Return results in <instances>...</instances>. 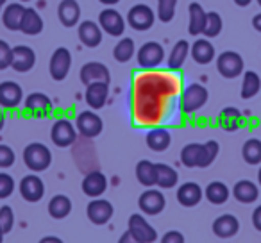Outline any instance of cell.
Masks as SVG:
<instances>
[{
    "label": "cell",
    "mask_w": 261,
    "mask_h": 243,
    "mask_svg": "<svg viewBox=\"0 0 261 243\" xmlns=\"http://www.w3.org/2000/svg\"><path fill=\"white\" fill-rule=\"evenodd\" d=\"M23 163L33 172H45L52 163V152L47 145L40 142L29 143L23 149Z\"/></svg>",
    "instance_id": "obj_1"
},
{
    "label": "cell",
    "mask_w": 261,
    "mask_h": 243,
    "mask_svg": "<svg viewBox=\"0 0 261 243\" xmlns=\"http://www.w3.org/2000/svg\"><path fill=\"white\" fill-rule=\"evenodd\" d=\"M207 90L199 83H193V84H188V86L182 90L181 93V111L182 113H195L202 107L204 104L207 102Z\"/></svg>",
    "instance_id": "obj_2"
},
{
    "label": "cell",
    "mask_w": 261,
    "mask_h": 243,
    "mask_svg": "<svg viewBox=\"0 0 261 243\" xmlns=\"http://www.w3.org/2000/svg\"><path fill=\"white\" fill-rule=\"evenodd\" d=\"M243 59L238 52L225 50L217 58V70L224 79H236L243 73Z\"/></svg>",
    "instance_id": "obj_3"
},
{
    "label": "cell",
    "mask_w": 261,
    "mask_h": 243,
    "mask_svg": "<svg viewBox=\"0 0 261 243\" xmlns=\"http://www.w3.org/2000/svg\"><path fill=\"white\" fill-rule=\"evenodd\" d=\"M50 140L56 147L59 149H66V147L73 145L77 140V129L75 125L66 118H59L58 122H54L50 129Z\"/></svg>",
    "instance_id": "obj_4"
},
{
    "label": "cell",
    "mask_w": 261,
    "mask_h": 243,
    "mask_svg": "<svg viewBox=\"0 0 261 243\" xmlns=\"http://www.w3.org/2000/svg\"><path fill=\"white\" fill-rule=\"evenodd\" d=\"M156 22V13L149 8L147 4H136L129 9L127 13V23L130 25V29L135 31H149Z\"/></svg>",
    "instance_id": "obj_5"
},
{
    "label": "cell",
    "mask_w": 261,
    "mask_h": 243,
    "mask_svg": "<svg viewBox=\"0 0 261 243\" xmlns=\"http://www.w3.org/2000/svg\"><path fill=\"white\" fill-rule=\"evenodd\" d=\"M127 231L135 236L140 243H154L158 239V232L149 222L145 220V217L140 213H135L129 217L127 222Z\"/></svg>",
    "instance_id": "obj_6"
},
{
    "label": "cell",
    "mask_w": 261,
    "mask_h": 243,
    "mask_svg": "<svg viewBox=\"0 0 261 243\" xmlns=\"http://www.w3.org/2000/svg\"><path fill=\"white\" fill-rule=\"evenodd\" d=\"M70 66H72V54L66 47H59L50 56V63H48V72L50 77L58 83L66 79L70 73Z\"/></svg>",
    "instance_id": "obj_7"
},
{
    "label": "cell",
    "mask_w": 261,
    "mask_h": 243,
    "mask_svg": "<svg viewBox=\"0 0 261 243\" xmlns=\"http://www.w3.org/2000/svg\"><path fill=\"white\" fill-rule=\"evenodd\" d=\"M75 129L84 138H97L104 129V122L95 111H83L75 118Z\"/></svg>",
    "instance_id": "obj_8"
},
{
    "label": "cell",
    "mask_w": 261,
    "mask_h": 243,
    "mask_svg": "<svg viewBox=\"0 0 261 243\" xmlns=\"http://www.w3.org/2000/svg\"><path fill=\"white\" fill-rule=\"evenodd\" d=\"M136 59H138V65L142 68H156L163 63L165 50L158 41H147L136 52Z\"/></svg>",
    "instance_id": "obj_9"
},
{
    "label": "cell",
    "mask_w": 261,
    "mask_h": 243,
    "mask_svg": "<svg viewBox=\"0 0 261 243\" xmlns=\"http://www.w3.org/2000/svg\"><path fill=\"white\" fill-rule=\"evenodd\" d=\"M167 206V199L160 190H152L149 188L147 192H143L138 199V207L142 213L149 214V217H156Z\"/></svg>",
    "instance_id": "obj_10"
},
{
    "label": "cell",
    "mask_w": 261,
    "mask_h": 243,
    "mask_svg": "<svg viewBox=\"0 0 261 243\" xmlns=\"http://www.w3.org/2000/svg\"><path fill=\"white\" fill-rule=\"evenodd\" d=\"M113 213H115V207L109 200L106 199H93L86 207V214L88 220L95 225H106L109 220H111Z\"/></svg>",
    "instance_id": "obj_11"
},
{
    "label": "cell",
    "mask_w": 261,
    "mask_h": 243,
    "mask_svg": "<svg viewBox=\"0 0 261 243\" xmlns=\"http://www.w3.org/2000/svg\"><path fill=\"white\" fill-rule=\"evenodd\" d=\"M98 25L109 36H122L125 31V20L116 9L108 8L98 15Z\"/></svg>",
    "instance_id": "obj_12"
},
{
    "label": "cell",
    "mask_w": 261,
    "mask_h": 243,
    "mask_svg": "<svg viewBox=\"0 0 261 243\" xmlns=\"http://www.w3.org/2000/svg\"><path fill=\"white\" fill-rule=\"evenodd\" d=\"M79 79L84 86H88V84H91V83L109 84L111 73H109V68L106 65H102V63H98V61H90V63H86V65H83V68H81V72H79Z\"/></svg>",
    "instance_id": "obj_13"
},
{
    "label": "cell",
    "mask_w": 261,
    "mask_h": 243,
    "mask_svg": "<svg viewBox=\"0 0 261 243\" xmlns=\"http://www.w3.org/2000/svg\"><path fill=\"white\" fill-rule=\"evenodd\" d=\"M20 195L27 202H40L45 195V184L36 174H29L20 181Z\"/></svg>",
    "instance_id": "obj_14"
},
{
    "label": "cell",
    "mask_w": 261,
    "mask_h": 243,
    "mask_svg": "<svg viewBox=\"0 0 261 243\" xmlns=\"http://www.w3.org/2000/svg\"><path fill=\"white\" fill-rule=\"evenodd\" d=\"M36 65V52L27 45H16L13 47L11 68L18 73H25L34 68Z\"/></svg>",
    "instance_id": "obj_15"
},
{
    "label": "cell",
    "mask_w": 261,
    "mask_h": 243,
    "mask_svg": "<svg viewBox=\"0 0 261 243\" xmlns=\"http://www.w3.org/2000/svg\"><path fill=\"white\" fill-rule=\"evenodd\" d=\"M52 109H54V105H52L50 97L45 93L34 91V93H31L29 97L25 98V111H27V115H31V116L45 118V116L50 115Z\"/></svg>",
    "instance_id": "obj_16"
},
{
    "label": "cell",
    "mask_w": 261,
    "mask_h": 243,
    "mask_svg": "<svg viewBox=\"0 0 261 243\" xmlns=\"http://www.w3.org/2000/svg\"><path fill=\"white\" fill-rule=\"evenodd\" d=\"M22 100H23V90L18 83H13V80L0 83V107L15 109L22 104Z\"/></svg>",
    "instance_id": "obj_17"
},
{
    "label": "cell",
    "mask_w": 261,
    "mask_h": 243,
    "mask_svg": "<svg viewBox=\"0 0 261 243\" xmlns=\"http://www.w3.org/2000/svg\"><path fill=\"white\" fill-rule=\"evenodd\" d=\"M81 188H83V193L86 197L97 199V197H100L102 193L108 190V177L98 170L90 172V174L83 179V182H81Z\"/></svg>",
    "instance_id": "obj_18"
},
{
    "label": "cell",
    "mask_w": 261,
    "mask_h": 243,
    "mask_svg": "<svg viewBox=\"0 0 261 243\" xmlns=\"http://www.w3.org/2000/svg\"><path fill=\"white\" fill-rule=\"evenodd\" d=\"M211 229H213L215 236H218V238H232V236L238 234L240 231V222L238 218L234 217V214L231 213H225V214H220L218 218H215L213 225H211Z\"/></svg>",
    "instance_id": "obj_19"
},
{
    "label": "cell",
    "mask_w": 261,
    "mask_h": 243,
    "mask_svg": "<svg viewBox=\"0 0 261 243\" xmlns=\"http://www.w3.org/2000/svg\"><path fill=\"white\" fill-rule=\"evenodd\" d=\"M77 34H79V40L84 47L88 48H95L102 43V29L98 23L91 22V20H84V22L79 23V29H77Z\"/></svg>",
    "instance_id": "obj_20"
},
{
    "label": "cell",
    "mask_w": 261,
    "mask_h": 243,
    "mask_svg": "<svg viewBox=\"0 0 261 243\" xmlns=\"http://www.w3.org/2000/svg\"><path fill=\"white\" fill-rule=\"evenodd\" d=\"M109 97V84L106 83H91L86 86L84 100L91 109H102Z\"/></svg>",
    "instance_id": "obj_21"
},
{
    "label": "cell",
    "mask_w": 261,
    "mask_h": 243,
    "mask_svg": "<svg viewBox=\"0 0 261 243\" xmlns=\"http://www.w3.org/2000/svg\"><path fill=\"white\" fill-rule=\"evenodd\" d=\"M58 18L61 25L73 27L81 20V6L77 0H61L58 6Z\"/></svg>",
    "instance_id": "obj_22"
},
{
    "label": "cell",
    "mask_w": 261,
    "mask_h": 243,
    "mask_svg": "<svg viewBox=\"0 0 261 243\" xmlns=\"http://www.w3.org/2000/svg\"><path fill=\"white\" fill-rule=\"evenodd\" d=\"M177 202L185 207H193L202 200V188H200L197 182H185L177 188Z\"/></svg>",
    "instance_id": "obj_23"
},
{
    "label": "cell",
    "mask_w": 261,
    "mask_h": 243,
    "mask_svg": "<svg viewBox=\"0 0 261 243\" xmlns=\"http://www.w3.org/2000/svg\"><path fill=\"white\" fill-rule=\"evenodd\" d=\"M232 197L242 204H252L259 197V188L256 182L249 181V179H242L232 186Z\"/></svg>",
    "instance_id": "obj_24"
},
{
    "label": "cell",
    "mask_w": 261,
    "mask_h": 243,
    "mask_svg": "<svg viewBox=\"0 0 261 243\" xmlns=\"http://www.w3.org/2000/svg\"><path fill=\"white\" fill-rule=\"evenodd\" d=\"M190 56L197 65H210L217 54L210 40H197L193 45H190Z\"/></svg>",
    "instance_id": "obj_25"
},
{
    "label": "cell",
    "mask_w": 261,
    "mask_h": 243,
    "mask_svg": "<svg viewBox=\"0 0 261 243\" xmlns=\"http://www.w3.org/2000/svg\"><path fill=\"white\" fill-rule=\"evenodd\" d=\"M145 142H147V147H149L150 150H154V152H165V150L170 147L172 136L167 129L156 127V129H152V131L147 132Z\"/></svg>",
    "instance_id": "obj_26"
},
{
    "label": "cell",
    "mask_w": 261,
    "mask_h": 243,
    "mask_svg": "<svg viewBox=\"0 0 261 243\" xmlns=\"http://www.w3.org/2000/svg\"><path fill=\"white\" fill-rule=\"evenodd\" d=\"M45 23H43V18L40 16V13L36 9H27L25 8V13H23V18H22V23H20V31L27 36H38V34L43 31Z\"/></svg>",
    "instance_id": "obj_27"
},
{
    "label": "cell",
    "mask_w": 261,
    "mask_h": 243,
    "mask_svg": "<svg viewBox=\"0 0 261 243\" xmlns=\"http://www.w3.org/2000/svg\"><path fill=\"white\" fill-rule=\"evenodd\" d=\"M218 124L224 131L227 132H234L242 127L243 124V115L240 109L236 107H224L218 115Z\"/></svg>",
    "instance_id": "obj_28"
},
{
    "label": "cell",
    "mask_w": 261,
    "mask_h": 243,
    "mask_svg": "<svg viewBox=\"0 0 261 243\" xmlns=\"http://www.w3.org/2000/svg\"><path fill=\"white\" fill-rule=\"evenodd\" d=\"M188 15H190L188 33L192 34V36H199V34H202L207 11H204V8L199 4V2H192L190 8H188Z\"/></svg>",
    "instance_id": "obj_29"
},
{
    "label": "cell",
    "mask_w": 261,
    "mask_h": 243,
    "mask_svg": "<svg viewBox=\"0 0 261 243\" xmlns=\"http://www.w3.org/2000/svg\"><path fill=\"white\" fill-rule=\"evenodd\" d=\"M179 174L175 168L167 163H156V186L163 190H170L177 184Z\"/></svg>",
    "instance_id": "obj_30"
},
{
    "label": "cell",
    "mask_w": 261,
    "mask_h": 243,
    "mask_svg": "<svg viewBox=\"0 0 261 243\" xmlns=\"http://www.w3.org/2000/svg\"><path fill=\"white\" fill-rule=\"evenodd\" d=\"M23 13H25V8L18 2L15 4H9L8 8L2 11V23H4L6 29L9 31H20V23H22Z\"/></svg>",
    "instance_id": "obj_31"
},
{
    "label": "cell",
    "mask_w": 261,
    "mask_h": 243,
    "mask_svg": "<svg viewBox=\"0 0 261 243\" xmlns=\"http://www.w3.org/2000/svg\"><path fill=\"white\" fill-rule=\"evenodd\" d=\"M48 214L56 220H63L72 213V200L66 195H54L48 202Z\"/></svg>",
    "instance_id": "obj_32"
},
{
    "label": "cell",
    "mask_w": 261,
    "mask_h": 243,
    "mask_svg": "<svg viewBox=\"0 0 261 243\" xmlns=\"http://www.w3.org/2000/svg\"><path fill=\"white\" fill-rule=\"evenodd\" d=\"M229 195H231V192H229L227 184H224L222 181L210 182V184L206 186V190H204V197H206L211 204H215V206L225 204L229 200Z\"/></svg>",
    "instance_id": "obj_33"
},
{
    "label": "cell",
    "mask_w": 261,
    "mask_h": 243,
    "mask_svg": "<svg viewBox=\"0 0 261 243\" xmlns=\"http://www.w3.org/2000/svg\"><path fill=\"white\" fill-rule=\"evenodd\" d=\"M136 179L145 188L156 186V163L149 159H142L136 165Z\"/></svg>",
    "instance_id": "obj_34"
},
{
    "label": "cell",
    "mask_w": 261,
    "mask_h": 243,
    "mask_svg": "<svg viewBox=\"0 0 261 243\" xmlns=\"http://www.w3.org/2000/svg\"><path fill=\"white\" fill-rule=\"evenodd\" d=\"M261 90V79L259 75H257L256 72H252V70H247L245 73H243V83H242V98L243 100H249V98L256 97L257 93H259Z\"/></svg>",
    "instance_id": "obj_35"
},
{
    "label": "cell",
    "mask_w": 261,
    "mask_h": 243,
    "mask_svg": "<svg viewBox=\"0 0 261 243\" xmlns=\"http://www.w3.org/2000/svg\"><path fill=\"white\" fill-rule=\"evenodd\" d=\"M188 54H190V43L186 40H179L170 52V58H168V68L170 70L182 68V65H185Z\"/></svg>",
    "instance_id": "obj_36"
},
{
    "label": "cell",
    "mask_w": 261,
    "mask_h": 243,
    "mask_svg": "<svg viewBox=\"0 0 261 243\" xmlns=\"http://www.w3.org/2000/svg\"><path fill=\"white\" fill-rule=\"evenodd\" d=\"M242 157L247 165H259L261 163V140L250 138L243 143Z\"/></svg>",
    "instance_id": "obj_37"
},
{
    "label": "cell",
    "mask_w": 261,
    "mask_h": 243,
    "mask_svg": "<svg viewBox=\"0 0 261 243\" xmlns=\"http://www.w3.org/2000/svg\"><path fill=\"white\" fill-rule=\"evenodd\" d=\"M135 54H136L135 40H130V38H122V40L115 45V48H113V58L118 63L130 61V58Z\"/></svg>",
    "instance_id": "obj_38"
},
{
    "label": "cell",
    "mask_w": 261,
    "mask_h": 243,
    "mask_svg": "<svg viewBox=\"0 0 261 243\" xmlns=\"http://www.w3.org/2000/svg\"><path fill=\"white\" fill-rule=\"evenodd\" d=\"M200 150H202V143H188V145H185L181 150V163L186 168H197Z\"/></svg>",
    "instance_id": "obj_39"
},
{
    "label": "cell",
    "mask_w": 261,
    "mask_h": 243,
    "mask_svg": "<svg viewBox=\"0 0 261 243\" xmlns=\"http://www.w3.org/2000/svg\"><path fill=\"white\" fill-rule=\"evenodd\" d=\"M218 150H220V145H218L215 140H210V142L202 143V150H200L197 168H207L210 165H213V161L217 159V156H218Z\"/></svg>",
    "instance_id": "obj_40"
},
{
    "label": "cell",
    "mask_w": 261,
    "mask_h": 243,
    "mask_svg": "<svg viewBox=\"0 0 261 243\" xmlns=\"http://www.w3.org/2000/svg\"><path fill=\"white\" fill-rule=\"evenodd\" d=\"M222 16L217 11H207L206 15V23H204L202 34L206 38H217L222 33Z\"/></svg>",
    "instance_id": "obj_41"
},
{
    "label": "cell",
    "mask_w": 261,
    "mask_h": 243,
    "mask_svg": "<svg viewBox=\"0 0 261 243\" xmlns=\"http://www.w3.org/2000/svg\"><path fill=\"white\" fill-rule=\"evenodd\" d=\"M177 0H158V18L160 22L168 23L174 20Z\"/></svg>",
    "instance_id": "obj_42"
},
{
    "label": "cell",
    "mask_w": 261,
    "mask_h": 243,
    "mask_svg": "<svg viewBox=\"0 0 261 243\" xmlns=\"http://www.w3.org/2000/svg\"><path fill=\"white\" fill-rule=\"evenodd\" d=\"M13 225H15V213H13V207L2 206L0 207V227H2V231L8 234V232L13 229Z\"/></svg>",
    "instance_id": "obj_43"
},
{
    "label": "cell",
    "mask_w": 261,
    "mask_h": 243,
    "mask_svg": "<svg viewBox=\"0 0 261 243\" xmlns=\"http://www.w3.org/2000/svg\"><path fill=\"white\" fill-rule=\"evenodd\" d=\"M15 192V179L6 172H0V199H8Z\"/></svg>",
    "instance_id": "obj_44"
},
{
    "label": "cell",
    "mask_w": 261,
    "mask_h": 243,
    "mask_svg": "<svg viewBox=\"0 0 261 243\" xmlns=\"http://www.w3.org/2000/svg\"><path fill=\"white\" fill-rule=\"evenodd\" d=\"M16 161L15 156V150L11 149L9 145H4V143H0V168H9L13 167Z\"/></svg>",
    "instance_id": "obj_45"
},
{
    "label": "cell",
    "mask_w": 261,
    "mask_h": 243,
    "mask_svg": "<svg viewBox=\"0 0 261 243\" xmlns=\"http://www.w3.org/2000/svg\"><path fill=\"white\" fill-rule=\"evenodd\" d=\"M13 59V47H9L8 41L0 40V70L11 68Z\"/></svg>",
    "instance_id": "obj_46"
},
{
    "label": "cell",
    "mask_w": 261,
    "mask_h": 243,
    "mask_svg": "<svg viewBox=\"0 0 261 243\" xmlns=\"http://www.w3.org/2000/svg\"><path fill=\"white\" fill-rule=\"evenodd\" d=\"M161 243H185V236L179 231H168L161 236Z\"/></svg>",
    "instance_id": "obj_47"
},
{
    "label": "cell",
    "mask_w": 261,
    "mask_h": 243,
    "mask_svg": "<svg viewBox=\"0 0 261 243\" xmlns=\"http://www.w3.org/2000/svg\"><path fill=\"white\" fill-rule=\"evenodd\" d=\"M252 225L256 231L261 232V206H257L256 209L252 211Z\"/></svg>",
    "instance_id": "obj_48"
},
{
    "label": "cell",
    "mask_w": 261,
    "mask_h": 243,
    "mask_svg": "<svg viewBox=\"0 0 261 243\" xmlns=\"http://www.w3.org/2000/svg\"><path fill=\"white\" fill-rule=\"evenodd\" d=\"M118 243H140L138 239L135 238V236L130 234L129 231H125L122 236H120V239H118Z\"/></svg>",
    "instance_id": "obj_49"
},
{
    "label": "cell",
    "mask_w": 261,
    "mask_h": 243,
    "mask_svg": "<svg viewBox=\"0 0 261 243\" xmlns=\"http://www.w3.org/2000/svg\"><path fill=\"white\" fill-rule=\"evenodd\" d=\"M38 243H65L61 238H58V236H45V238H41Z\"/></svg>",
    "instance_id": "obj_50"
},
{
    "label": "cell",
    "mask_w": 261,
    "mask_h": 243,
    "mask_svg": "<svg viewBox=\"0 0 261 243\" xmlns=\"http://www.w3.org/2000/svg\"><path fill=\"white\" fill-rule=\"evenodd\" d=\"M252 27L257 31V33H261V13H257V15L252 16Z\"/></svg>",
    "instance_id": "obj_51"
},
{
    "label": "cell",
    "mask_w": 261,
    "mask_h": 243,
    "mask_svg": "<svg viewBox=\"0 0 261 243\" xmlns=\"http://www.w3.org/2000/svg\"><path fill=\"white\" fill-rule=\"evenodd\" d=\"M232 2H234L236 6H240V8H247V6H249L252 0H232Z\"/></svg>",
    "instance_id": "obj_52"
},
{
    "label": "cell",
    "mask_w": 261,
    "mask_h": 243,
    "mask_svg": "<svg viewBox=\"0 0 261 243\" xmlns=\"http://www.w3.org/2000/svg\"><path fill=\"white\" fill-rule=\"evenodd\" d=\"M98 2L104 6H115V4H118L120 0H98Z\"/></svg>",
    "instance_id": "obj_53"
},
{
    "label": "cell",
    "mask_w": 261,
    "mask_h": 243,
    "mask_svg": "<svg viewBox=\"0 0 261 243\" xmlns=\"http://www.w3.org/2000/svg\"><path fill=\"white\" fill-rule=\"evenodd\" d=\"M4 125H6V116H4V113H2V109H0V131L4 129Z\"/></svg>",
    "instance_id": "obj_54"
},
{
    "label": "cell",
    "mask_w": 261,
    "mask_h": 243,
    "mask_svg": "<svg viewBox=\"0 0 261 243\" xmlns=\"http://www.w3.org/2000/svg\"><path fill=\"white\" fill-rule=\"evenodd\" d=\"M4 236H6V232L2 231V227H0V243H4Z\"/></svg>",
    "instance_id": "obj_55"
},
{
    "label": "cell",
    "mask_w": 261,
    "mask_h": 243,
    "mask_svg": "<svg viewBox=\"0 0 261 243\" xmlns=\"http://www.w3.org/2000/svg\"><path fill=\"white\" fill-rule=\"evenodd\" d=\"M257 181H259V186H261V167H259V172H257Z\"/></svg>",
    "instance_id": "obj_56"
},
{
    "label": "cell",
    "mask_w": 261,
    "mask_h": 243,
    "mask_svg": "<svg viewBox=\"0 0 261 243\" xmlns=\"http://www.w3.org/2000/svg\"><path fill=\"white\" fill-rule=\"evenodd\" d=\"M6 2H8V0H0V6H2V4H6Z\"/></svg>",
    "instance_id": "obj_57"
},
{
    "label": "cell",
    "mask_w": 261,
    "mask_h": 243,
    "mask_svg": "<svg viewBox=\"0 0 261 243\" xmlns=\"http://www.w3.org/2000/svg\"><path fill=\"white\" fill-rule=\"evenodd\" d=\"M20 2H31V0H20Z\"/></svg>",
    "instance_id": "obj_58"
},
{
    "label": "cell",
    "mask_w": 261,
    "mask_h": 243,
    "mask_svg": "<svg viewBox=\"0 0 261 243\" xmlns=\"http://www.w3.org/2000/svg\"><path fill=\"white\" fill-rule=\"evenodd\" d=\"M257 4H259V8H261V0H257Z\"/></svg>",
    "instance_id": "obj_59"
},
{
    "label": "cell",
    "mask_w": 261,
    "mask_h": 243,
    "mask_svg": "<svg viewBox=\"0 0 261 243\" xmlns=\"http://www.w3.org/2000/svg\"><path fill=\"white\" fill-rule=\"evenodd\" d=\"M0 13H2V6H0Z\"/></svg>",
    "instance_id": "obj_60"
}]
</instances>
